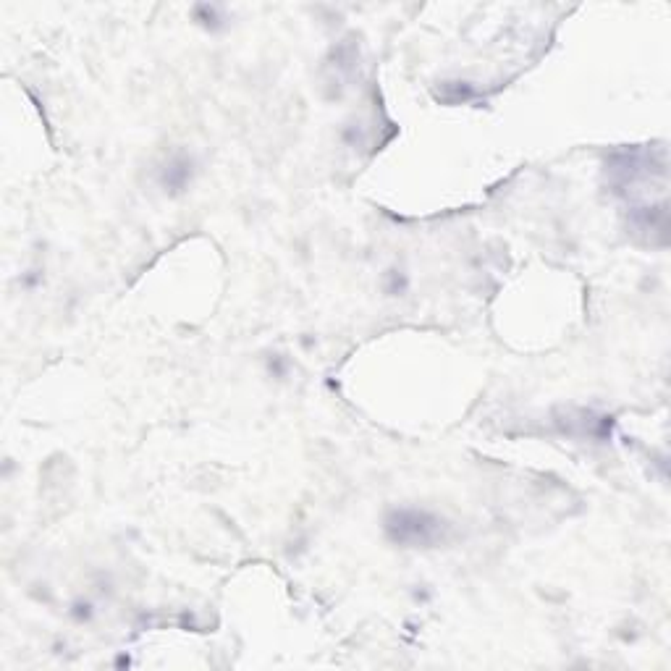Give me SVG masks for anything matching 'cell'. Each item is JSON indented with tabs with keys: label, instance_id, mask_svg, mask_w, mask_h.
Wrapping results in <instances>:
<instances>
[{
	"label": "cell",
	"instance_id": "cell-1",
	"mask_svg": "<svg viewBox=\"0 0 671 671\" xmlns=\"http://www.w3.org/2000/svg\"><path fill=\"white\" fill-rule=\"evenodd\" d=\"M388 530L402 543H407V540L409 543H430L438 535V522L430 519L428 514L402 512L394 519H388Z\"/></svg>",
	"mask_w": 671,
	"mask_h": 671
}]
</instances>
